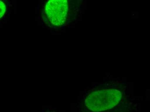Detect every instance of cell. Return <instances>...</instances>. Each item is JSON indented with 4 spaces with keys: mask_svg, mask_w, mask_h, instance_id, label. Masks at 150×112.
I'll return each instance as SVG.
<instances>
[{
    "mask_svg": "<svg viewBox=\"0 0 150 112\" xmlns=\"http://www.w3.org/2000/svg\"><path fill=\"white\" fill-rule=\"evenodd\" d=\"M42 112H52L49 111H43Z\"/></svg>",
    "mask_w": 150,
    "mask_h": 112,
    "instance_id": "obj_4",
    "label": "cell"
},
{
    "mask_svg": "<svg viewBox=\"0 0 150 112\" xmlns=\"http://www.w3.org/2000/svg\"><path fill=\"white\" fill-rule=\"evenodd\" d=\"M68 4L66 0H52L47 2L45 11L51 23L57 26L62 25L67 18Z\"/></svg>",
    "mask_w": 150,
    "mask_h": 112,
    "instance_id": "obj_2",
    "label": "cell"
},
{
    "mask_svg": "<svg viewBox=\"0 0 150 112\" xmlns=\"http://www.w3.org/2000/svg\"><path fill=\"white\" fill-rule=\"evenodd\" d=\"M6 11L5 4L1 1H0V18L4 15Z\"/></svg>",
    "mask_w": 150,
    "mask_h": 112,
    "instance_id": "obj_3",
    "label": "cell"
},
{
    "mask_svg": "<svg viewBox=\"0 0 150 112\" xmlns=\"http://www.w3.org/2000/svg\"><path fill=\"white\" fill-rule=\"evenodd\" d=\"M122 94L117 89H110L93 92L86 99V105L94 111L111 109L118 104L121 99Z\"/></svg>",
    "mask_w": 150,
    "mask_h": 112,
    "instance_id": "obj_1",
    "label": "cell"
}]
</instances>
